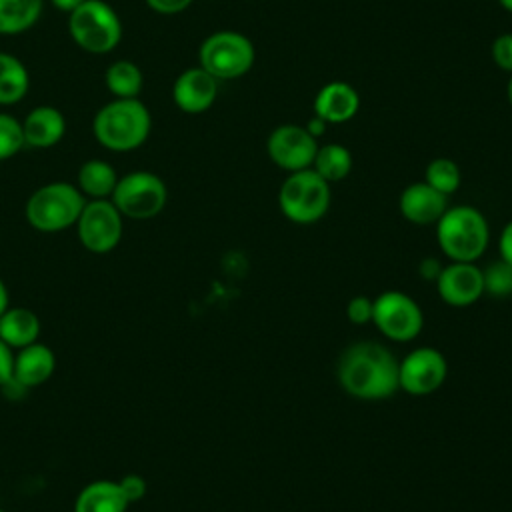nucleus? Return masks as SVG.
<instances>
[{
  "label": "nucleus",
  "instance_id": "423d86ee",
  "mask_svg": "<svg viewBox=\"0 0 512 512\" xmlns=\"http://www.w3.org/2000/svg\"><path fill=\"white\" fill-rule=\"evenodd\" d=\"M74 42L90 54L114 50L122 38V24L112 6L104 0H84L68 18Z\"/></svg>",
  "mask_w": 512,
  "mask_h": 512
},
{
  "label": "nucleus",
  "instance_id": "b1692460",
  "mask_svg": "<svg viewBox=\"0 0 512 512\" xmlns=\"http://www.w3.org/2000/svg\"><path fill=\"white\" fill-rule=\"evenodd\" d=\"M42 0H0V34H20L36 24Z\"/></svg>",
  "mask_w": 512,
  "mask_h": 512
},
{
  "label": "nucleus",
  "instance_id": "cd10ccee",
  "mask_svg": "<svg viewBox=\"0 0 512 512\" xmlns=\"http://www.w3.org/2000/svg\"><path fill=\"white\" fill-rule=\"evenodd\" d=\"M22 146H24L22 124L10 114H0V160L12 158L22 150Z\"/></svg>",
  "mask_w": 512,
  "mask_h": 512
},
{
  "label": "nucleus",
  "instance_id": "bb28decb",
  "mask_svg": "<svg viewBox=\"0 0 512 512\" xmlns=\"http://www.w3.org/2000/svg\"><path fill=\"white\" fill-rule=\"evenodd\" d=\"M482 284L484 294L494 298H506L512 294V264L504 258L492 260L486 268H482Z\"/></svg>",
  "mask_w": 512,
  "mask_h": 512
},
{
  "label": "nucleus",
  "instance_id": "c85d7f7f",
  "mask_svg": "<svg viewBox=\"0 0 512 512\" xmlns=\"http://www.w3.org/2000/svg\"><path fill=\"white\" fill-rule=\"evenodd\" d=\"M492 60L500 70L512 74V34L510 32H504L494 38Z\"/></svg>",
  "mask_w": 512,
  "mask_h": 512
},
{
  "label": "nucleus",
  "instance_id": "aec40b11",
  "mask_svg": "<svg viewBox=\"0 0 512 512\" xmlns=\"http://www.w3.org/2000/svg\"><path fill=\"white\" fill-rule=\"evenodd\" d=\"M40 334L38 316L28 308H6L0 316V338L10 348H24Z\"/></svg>",
  "mask_w": 512,
  "mask_h": 512
},
{
  "label": "nucleus",
  "instance_id": "412c9836",
  "mask_svg": "<svg viewBox=\"0 0 512 512\" xmlns=\"http://www.w3.org/2000/svg\"><path fill=\"white\" fill-rule=\"evenodd\" d=\"M318 176H322L328 184L344 180L350 170H352V154L346 146L328 142V144H318L316 156L310 166Z\"/></svg>",
  "mask_w": 512,
  "mask_h": 512
},
{
  "label": "nucleus",
  "instance_id": "f03ea898",
  "mask_svg": "<svg viewBox=\"0 0 512 512\" xmlns=\"http://www.w3.org/2000/svg\"><path fill=\"white\" fill-rule=\"evenodd\" d=\"M92 128L104 148L128 152L146 142L152 118L138 98H116L98 110Z\"/></svg>",
  "mask_w": 512,
  "mask_h": 512
},
{
  "label": "nucleus",
  "instance_id": "a19ab883",
  "mask_svg": "<svg viewBox=\"0 0 512 512\" xmlns=\"http://www.w3.org/2000/svg\"><path fill=\"white\" fill-rule=\"evenodd\" d=\"M0 512H4V510H0Z\"/></svg>",
  "mask_w": 512,
  "mask_h": 512
},
{
  "label": "nucleus",
  "instance_id": "7ed1b4c3",
  "mask_svg": "<svg viewBox=\"0 0 512 512\" xmlns=\"http://www.w3.org/2000/svg\"><path fill=\"white\" fill-rule=\"evenodd\" d=\"M436 240L452 262H476L488 248L490 228L474 206H452L436 222Z\"/></svg>",
  "mask_w": 512,
  "mask_h": 512
},
{
  "label": "nucleus",
  "instance_id": "5701e85b",
  "mask_svg": "<svg viewBox=\"0 0 512 512\" xmlns=\"http://www.w3.org/2000/svg\"><path fill=\"white\" fill-rule=\"evenodd\" d=\"M28 86L26 66L16 56L0 52V104L10 106L20 102L26 96Z\"/></svg>",
  "mask_w": 512,
  "mask_h": 512
},
{
  "label": "nucleus",
  "instance_id": "393cba45",
  "mask_svg": "<svg viewBox=\"0 0 512 512\" xmlns=\"http://www.w3.org/2000/svg\"><path fill=\"white\" fill-rule=\"evenodd\" d=\"M106 88L116 98H136L142 90V72L130 60H116L108 66L106 74Z\"/></svg>",
  "mask_w": 512,
  "mask_h": 512
},
{
  "label": "nucleus",
  "instance_id": "473e14b6",
  "mask_svg": "<svg viewBox=\"0 0 512 512\" xmlns=\"http://www.w3.org/2000/svg\"><path fill=\"white\" fill-rule=\"evenodd\" d=\"M14 374V354L12 348L0 338V386Z\"/></svg>",
  "mask_w": 512,
  "mask_h": 512
},
{
  "label": "nucleus",
  "instance_id": "6e6552de",
  "mask_svg": "<svg viewBox=\"0 0 512 512\" xmlns=\"http://www.w3.org/2000/svg\"><path fill=\"white\" fill-rule=\"evenodd\" d=\"M168 198L166 184L152 172H130L116 182L112 192V204L122 216L134 220H146L156 216Z\"/></svg>",
  "mask_w": 512,
  "mask_h": 512
},
{
  "label": "nucleus",
  "instance_id": "7c9ffc66",
  "mask_svg": "<svg viewBox=\"0 0 512 512\" xmlns=\"http://www.w3.org/2000/svg\"><path fill=\"white\" fill-rule=\"evenodd\" d=\"M118 486L128 502H136L146 494V480L138 474H126L118 480Z\"/></svg>",
  "mask_w": 512,
  "mask_h": 512
},
{
  "label": "nucleus",
  "instance_id": "a211bd4d",
  "mask_svg": "<svg viewBox=\"0 0 512 512\" xmlns=\"http://www.w3.org/2000/svg\"><path fill=\"white\" fill-rule=\"evenodd\" d=\"M54 352L44 344H28L14 358V378L26 388L46 382L54 372Z\"/></svg>",
  "mask_w": 512,
  "mask_h": 512
},
{
  "label": "nucleus",
  "instance_id": "4468645a",
  "mask_svg": "<svg viewBox=\"0 0 512 512\" xmlns=\"http://www.w3.org/2000/svg\"><path fill=\"white\" fill-rule=\"evenodd\" d=\"M216 96L218 80L202 66L184 70L172 86V98L176 106L186 114L206 112L214 104Z\"/></svg>",
  "mask_w": 512,
  "mask_h": 512
},
{
  "label": "nucleus",
  "instance_id": "f3484780",
  "mask_svg": "<svg viewBox=\"0 0 512 512\" xmlns=\"http://www.w3.org/2000/svg\"><path fill=\"white\" fill-rule=\"evenodd\" d=\"M64 132L66 120L54 106H38L22 122L24 144L32 148H50L60 142Z\"/></svg>",
  "mask_w": 512,
  "mask_h": 512
},
{
  "label": "nucleus",
  "instance_id": "9d476101",
  "mask_svg": "<svg viewBox=\"0 0 512 512\" xmlns=\"http://www.w3.org/2000/svg\"><path fill=\"white\" fill-rule=\"evenodd\" d=\"M448 376V362L444 354L432 346L410 350L398 360V384L412 396H428L436 392Z\"/></svg>",
  "mask_w": 512,
  "mask_h": 512
},
{
  "label": "nucleus",
  "instance_id": "c756f323",
  "mask_svg": "<svg viewBox=\"0 0 512 512\" xmlns=\"http://www.w3.org/2000/svg\"><path fill=\"white\" fill-rule=\"evenodd\" d=\"M372 306L374 300L368 296H354L350 298V302L346 304V316L352 324H366L372 322Z\"/></svg>",
  "mask_w": 512,
  "mask_h": 512
},
{
  "label": "nucleus",
  "instance_id": "20e7f679",
  "mask_svg": "<svg viewBox=\"0 0 512 512\" xmlns=\"http://www.w3.org/2000/svg\"><path fill=\"white\" fill-rule=\"evenodd\" d=\"M330 198V184L312 168L290 172L278 190L282 214L296 224L318 222L328 212Z\"/></svg>",
  "mask_w": 512,
  "mask_h": 512
},
{
  "label": "nucleus",
  "instance_id": "ea45409f",
  "mask_svg": "<svg viewBox=\"0 0 512 512\" xmlns=\"http://www.w3.org/2000/svg\"><path fill=\"white\" fill-rule=\"evenodd\" d=\"M506 94H508V102H510V106H512V76H510V80H508V86H506Z\"/></svg>",
  "mask_w": 512,
  "mask_h": 512
},
{
  "label": "nucleus",
  "instance_id": "f257e3e1",
  "mask_svg": "<svg viewBox=\"0 0 512 512\" xmlns=\"http://www.w3.org/2000/svg\"><path fill=\"white\" fill-rule=\"evenodd\" d=\"M336 378L346 394L360 400H384L400 390L396 356L374 340L350 344L338 358Z\"/></svg>",
  "mask_w": 512,
  "mask_h": 512
},
{
  "label": "nucleus",
  "instance_id": "72a5a7b5",
  "mask_svg": "<svg viewBox=\"0 0 512 512\" xmlns=\"http://www.w3.org/2000/svg\"><path fill=\"white\" fill-rule=\"evenodd\" d=\"M442 272V262L434 256H428V258H422L420 264H418V276L422 280H428V282H436V278L440 276Z\"/></svg>",
  "mask_w": 512,
  "mask_h": 512
},
{
  "label": "nucleus",
  "instance_id": "0eeeda50",
  "mask_svg": "<svg viewBox=\"0 0 512 512\" xmlns=\"http://www.w3.org/2000/svg\"><path fill=\"white\" fill-rule=\"evenodd\" d=\"M254 44L236 30H218L210 34L198 50L200 66L216 80H230L246 74L254 64Z\"/></svg>",
  "mask_w": 512,
  "mask_h": 512
},
{
  "label": "nucleus",
  "instance_id": "f704fd0d",
  "mask_svg": "<svg viewBox=\"0 0 512 512\" xmlns=\"http://www.w3.org/2000/svg\"><path fill=\"white\" fill-rule=\"evenodd\" d=\"M498 252H500V258H504L506 262L512 264V220L500 232Z\"/></svg>",
  "mask_w": 512,
  "mask_h": 512
},
{
  "label": "nucleus",
  "instance_id": "dca6fc26",
  "mask_svg": "<svg viewBox=\"0 0 512 512\" xmlns=\"http://www.w3.org/2000/svg\"><path fill=\"white\" fill-rule=\"evenodd\" d=\"M360 108V96L348 82L334 80L324 84L314 98V114L328 124H342L356 116Z\"/></svg>",
  "mask_w": 512,
  "mask_h": 512
},
{
  "label": "nucleus",
  "instance_id": "ddd939ff",
  "mask_svg": "<svg viewBox=\"0 0 512 512\" xmlns=\"http://www.w3.org/2000/svg\"><path fill=\"white\" fill-rule=\"evenodd\" d=\"M436 290L440 298L450 306H470L484 294L482 268L474 262H450L442 266L436 278Z\"/></svg>",
  "mask_w": 512,
  "mask_h": 512
},
{
  "label": "nucleus",
  "instance_id": "6ab92c4d",
  "mask_svg": "<svg viewBox=\"0 0 512 512\" xmlns=\"http://www.w3.org/2000/svg\"><path fill=\"white\" fill-rule=\"evenodd\" d=\"M128 504L118 482L96 480L82 488L74 502V512H126Z\"/></svg>",
  "mask_w": 512,
  "mask_h": 512
},
{
  "label": "nucleus",
  "instance_id": "1a4fd4ad",
  "mask_svg": "<svg viewBox=\"0 0 512 512\" xmlns=\"http://www.w3.org/2000/svg\"><path fill=\"white\" fill-rule=\"evenodd\" d=\"M372 322L394 342L414 340L424 326V314L418 302L402 290H386L374 298Z\"/></svg>",
  "mask_w": 512,
  "mask_h": 512
},
{
  "label": "nucleus",
  "instance_id": "c9c22d12",
  "mask_svg": "<svg viewBox=\"0 0 512 512\" xmlns=\"http://www.w3.org/2000/svg\"><path fill=\"white\" fill-rule=\"evenodd\" d=\"M326 126H328V122L324 120V118H320V116H312L306 124H304V128L318 140L322 134H324V130H326Z\"/></svg>",
  "mask_w": 512,
  "mask_h": 512
},
{
  "label": "nucleus",
  "instance_id": "39448f33",
  "mask_svg": "<svg viewBox=\"0 0 512 512\" xmlns=\"http://www.w3.org/2000/svg\"><path fill=\"white\" fill-rule=\"evenodd\" d=\"M84 204V196L76 186L52 182L28 198L26 220L40 232H58L78 222Z\"/></svg>",
  "mask_w": 512,
  "mask_h": 512
},
{
  "label": "nucleus",
  "instance_id": "9b49d317",
  "mask_svg": "<svg viewBox=\"0 0 512 512\" xmlns=\"http://www.w3.org/2000/svg\"><path fill=\"white\" fill-rule=\"evenodd\" d=\"M76 226L84 248L96 254L114 250L122 238V214L106 198L86 202Z\"/></svg>",
  "mask_w": 512,
  "mask_h": 512
},
{
  "label": "nucleus",
  "instance_id": "2eb2a0df",
  "mask_svg": "<svg viewBox=\"0 0 512 512\" xmlns=\"http://www.w3.org/2000/svg\"><path fill=\"white\" fill-rule=\"evenodd\" d=\"M398 208H400V214L412 224H418V226L436 224L448 208V196L434 190L424 180L412 182L402 190Z\"/></svg>",
  "mask_w": 512,
  "mask_h": 512
},
{
  "label": "nucleus",
  "instance_id": "4be33fe9",
  "mask_svg": "<svg viewBox=\"0 0 512 512\" xmlns=\"http://www.w3.org/2000/svg\"><path fill=\"white\" fill-rule=\"evenodd\" d=\"M116 182V170L104 160H88L78 170V190L94 200L112 196Z\"/></svg>",
  "mask_w": 512,
  "mask_h": 512
},
{
  "label": "nucleus",
  "instance_id": "e433bc0d",
  "mask_svg": "<svg viewBox=\"0 0 512 512\" xmlns=\"http://www.w3.org/2000/svg\"><path fill=\"white\" fill-rule=\"evenodd\" d=\"M54 4V8L62 10V12H74L84 0H50Z\"/></svg>",
  "mask_w": 512,
  "mask_h": 512
},
{
  "label": "nucleus",
  "instance_id": "2f4dec72",
  "mask_svg": "<svg viewBox=\"0 0 512 512\" xmlns=\"http://www.w3.org/2000/svg\"><path fill=\"white\" fill-rule=\"evenodd\" d=\"M146 4L160 14H178L186 10L192 4V0H146Z\"/></svg>",
  "mask_w": 512,
  "mask_h": 512
},
{
  "label": "nucleus",
  "instance_id": "58836bf2",
  "mask_svg": "<svg viewBox=\"0 0 512 512\" xmlns=\"http://www.w3.org/2000/svg\"><path fill=\"white\" fill-rule=\"evenodd\" d=\"M498 4H500L504 10L512 12V0H498Z\"/></svg>",
  "mask_w": 512,
  "mask_h": 512
},
{
  "label": "nucleus",
  "instance_id": "4c0bfd02",
  "mask_svg": "<svg viewBox=\"0 0 512 512\" xmlns=\"http://www.w3.org/2000/svg\"><path fill=\"white\" fill-rule=\"evenodd\" d=\"M6 308H8V290H6V286H4V282L0 278V316L4 314Z\"/></svg>",
  "mask_w": 512,
  "mask_h": 512
},
{
  "label": "nucleus",
  "instance_id": "a878e982",
  "mask_svg": "<svg viewBox=\"0 0 512 512\" xmlns=\"http://www.w3.org/2000/svg\"><path fill=\"white\" fill-rule=\"evenodd\" d=\"M460 180H462L460 168L450 158H434L428 162L424 170V182L446 196H450L460 188Z\"/></svg>",
  "mask_w": 512,
  "mask_h": 512
},
{
  "label": "nucleus",
  "instance_id": "f8f14e48",
  "mask_svg": "<svg viewBox=\"0 0 512 512\" xmlns=\"http://www.w3.org/2000/svg\"><path fill=\"white\" fill-rule=\"evenodd\" d=\"M316 150L318 140L300 124L276 126L266 142V152L270 160L286 172L310 168Z\"/></svg>",
  "mask_w": 512,
  "mask_h": 512
}]
</instances>
